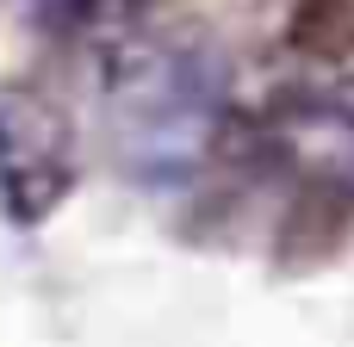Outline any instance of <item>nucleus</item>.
I'll return each instance as SVG.
<instances>
[{
    "label": "nucleus",
    "mask_w": 354,
    "mask_h": 347,
    "mask_svg": "<svg viewBox=\"0 0 354 347\" xmlns=\"http://www.w3.org/2000/svg\"><path fill=\"white\" fill-rule=\"evenodd\" d=\"M230 75L224 56L187 37H143L112 56L106 75V137L131 180L174 186L187 180L224 124Z\"/></svg>",
    "instance_id": "nucleus-1"
},
{
    "label": "nucleus",
    "mask_w": 354,
    "mask_h": 347,
    "mask_svg": "<svg viewBox=\"0 0 354 347\" xmlns=\"http://www.w3.org/2000/svg\"><path fill=\"white\" fill-rule=\"evenodd\" d=\"M75 186L68 118L44 99H0V211L12 224L50 217Z\"/></svg>",
    "instance_id": "nucleus-2"
},
{
    "label": "nucleus",
    "mask_w": 354,
    "mask_h": 347,
    "mask_svg": "<svg viewBox=\"0 0 354 347\" xmlns=\"http://www.w3.org/2000/svg\"><path fill=\"white\" fill-rule=\"evenodd\" d=\"M280 149L311 174L354 192V99H299L280 112Z\"/></svg>",
    "instance_id": "nucleus-3"
}]
</instances>
